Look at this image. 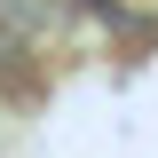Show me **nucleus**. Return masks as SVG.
Segmentation results:
<instances>
[{"mask_svg": "<svg viewBox=\"0 0 158 158\" xmlns=\"http://www.w3.org/2000/svg\"><path fill=\"white\" fill-rule=\"evenodd\" d=\"M32 56H40V40H24L16 24L0 16V95H16V103L40 95V63H32Z\"/></svg>", "mask_w": 158, "mask_h": 158, "instance_id": "obj_1", "label": "nucleus"}]
</instances>
